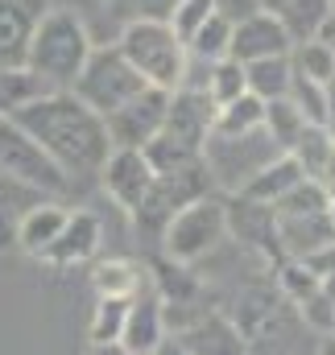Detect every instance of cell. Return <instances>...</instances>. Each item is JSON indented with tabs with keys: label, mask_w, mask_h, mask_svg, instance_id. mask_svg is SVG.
I'll return each instance as SVG.
<instances>
[{
	"label": "cell",
	"mask_w": 335,
	"mask_h": 355,
	"mask_svg": "<svg viewBox=\"0 0 335 355\" xmlns=\"http://www.w3.org/2000/svg\"><path fill=\"white\" fill-rule=\"evenodd\" d=\"M302 265L311 268L315 277H327V272H335V240H332V244H327V248H319L315 257H307Z\"/></svg>",
	"instance_id": "cell-37"
},
{
	"label": "cell",
	"mask_w": 335,
	"mask_h": 355,
	"mask_svg": "<svg viewBox=\"0 0 335 355\" xmlns=\"http://www.w3.org/2000/svg\"><path fill=\"white\" fill-rule=\"evenodd\" d=\"M228 42H232V21H224L220 12H211V17L195 29V37L186 42V50H190L195 58L220 62V58H228Z\"/></svg>",
	"instance_id": "cell-31"
},
{
	"label": "cell",
	"mask_w": 335,
	"mask_h": 355,
	"mask_svg": "<svg viewBox=\"0 0 335 355\" xmlns=\"http://www.w3.org/2000/svg\"><path fill=\"white\" fill-rule=\"evenodd\" d=\"M302 178H307V174H302V166H298L290 153H277V157H273L261 174L249 178V186H245L240 194H245V198H252V202H269V207H273V202H277L286 190H294Z\"/></svg>",
	"instance_id": "cell-20"
},
{
	"label": "cell",
	"mask_w": 335,
	"mask_h": 355,
	"mask_svg": "<svg viewBox=\"0 0 335 355\" xmlns=\"http://www.w3.org/2000/svg\"><path fill=\"white\" fill-rule=\"evenodd\" d=\"M277 4H281V0H261V8H269V12H277Z\"/></svg>",
	"instance_id": "cell-42"
},
{
	"label": "cell",
	"mask_w": 335,
	"mask_h": 355,
	"mask_svg": "<svg viewBox=\"0 0 335 355\" xmlns=\"http://www.w3.org/2000/svg\"><path fill=\"white\" fill-rule=\"evenodd\" d=\"M124 8V21H170L178 0H116Z\"/></svg>",
	"instance_id": "cell-35"
},
{
	"label": "cell",
	"mask_w": 335,
	"mask_h": 355,
	"mask_svg": "<svg viewBox=\"0 0 335 355\" xmlns=\"http://www.w3.org/2000/svg\"><path fill=\"white\" fill-rule=\"evenodd\" d=\"M327 207H332V190L323 182H315V178H302L294 190H286L273 202L277 215H315V211H327Z\"/></svg>",
	"instance_id": "cell-32"
},
{
	"label": "cell",
	"mask_w": 335,
	"mask_h": 355,
	"mask_svg": "<svg viewBox=\"0 0 335 355\" xmlns=\"http://www.w3.org/2000/svg\"><path fill=\"white\" fill-rule=\"evenodd\" d=\"M332 335H335V322H332Z\"/></svg>",
	"instance_id": "cell-44"
},
{
	"label": "cell",
	"mask_w": 335,
	"mask_h": 355,
	"mask_svg": "<svg viewBox=\"0 0 335 355\" xmlns=\"http://www.w3.org/2000/svg\"><path fill=\"white\" fill-rule=\"evenodd\" d=\"M211 190H215V182L207 174L203 157L190 162V166H178V170H162V174H154L145 198H141V207L129 219H133V227L141 236H162V227H166L186 202H195V198H203Z\"/></svg>",
	"instance_id": "cell-7"
},
{
	"label": "cell",
	"mask_w": 335,
	"mask_h": 355,
	"mask_svg": "<svg viewBox=\"0 0 335 355\" xmlns=\"http://www.w3.org/2000/svg\"><path fill=\"white\" fill-rule=\"evenodd\" d=\"M294 37L286 33V25L277 21V12L269 8H256L252 17L232 25V42H228V58L236 62H256V58H277V54H290Z\"/></svg>",
	"instance_id": "cell-13"
},
{
	"label": "cell",
	"mask_w": 335,
	"mask_h": 355,
	"mask_svg": "<svg viewBox=\"0 0 335 355\" xmlns=\"http://www.w3.org/2000/svg\"><path fill=\"white\" fill-rule=\"evenodd\" d=\"M145 281H149V272L137 261H124V257H108L91 268V289L99 297H133Z\"/></svg>",
	"instance_id": "cell-21"
},
{
	"label": "cell",
	"mask_w": 335,
	"mask_h": 355,
	"mask_svg": "<svg viewBox=\"0 0 335 355\" xmlns=\"http://www.w3.org/2000/svg\"><path fill=\"white\" fill-rule=\"evenodd\" d=\"M166 339H170L166 306H162V293H158V285L149 277L133 293V302H129V318H124V331H120V347L129 355H154Z\"/></svg>",
	"instance_id": "cell-11"
},
{
	"label": "cell",
	"mask_w": 335,
	"mask_h": 355,
	"mask_svg": "<svg viewBox=\"0 0 335 355\" xmlns=\"http://www.w3.org/2000/svg\"><path fill=\"white\" fill-rule=\"evenodd\" d=\"M290 71L311 79V83H335V54L319 42V37H307V42H294L290 46Z\"/></svg>",
	"instance_id": "cell-25"
},
{
	"label": "cell",
	"mask_w": 335,
	"mask_h": 355,
	"mask_svg": "<svg viewBox=\"0 0 335 355\" xmlns=\"http://www.w3.org/2000/svg\"><path fill=\"white\" fill-rule=\"evenodd\" d=\"M116 50L133 62V71L149 87L174 91L186 71V42L170 29V21H124Z\"/></svg>",
	"instance_id": "cell-3"
},
{
	"label": "cell",
	"mask_w": 335,
	"mask_h": 355,
	"mask_svg": "<svg viewBox=\"0 0 335 355\" xmlns=\"http://www.w3.org/2000/svg\"><path fill=\"white\" fill-rule=\"evenodd\" d=\"M99 240H104V223L95 211H67V223L63 232L50 240V248L38 257L54 268H67V265H87L95 252H99Z\"/></svg>",
	"instance_id": "cell-16"
},
{
	"label": "cell",
	"mask_w": 335,
	"mask_h": 355,
	"mask_svg": "<svg viewBox=\"0 0 335 355\" xmlns=\"http://www.w3.org/2000/svg\"><path fill=\"white\" fill-rule=\"evenodd\" d=\"M211 8L224 17V21H245V17H252L256 8H261V0H211Z\"/></svg>",
	"instance_id": "cell-36"
},
{
	"label": "cell",
	"mask_w": 335,
	"mask_h": 355,
	"mask_svg": "<svg viewBox=\"0 0 335 355\" xmlns=\"http://www.w3.org/2000/svg\"><path fill=\"white\" fill-rule=\"evenodd\" d=\"M58 166L71 182L79 178H95L99 166L108 162L112 153V141H108V128H104V116L91 112L83 99L71 87H54L21 107L8 112Z\"/></svg>",
	"instance_id": "cell-1"
},
{
	"label": "cell",
	"mask_w": 335,
	"mask_h": 355,
	"mask_svg": "<svg viewBox=\"0 0 335 355\" xmlns=\"http://www.w3.org/2000/svg\"><path fill=\"white\" fill-rule=\"evenodd\" d=\"M261 124H265V132L277 141L281 153H290V149L298 145V137L307 132V116H302L286 95H281V99H265V120H261Z\"/></svg>",
	"instance_id": "cell-24"
},
{
	"label": "cell",
	"mask_w": 335,
	"mask_h": 355,
	"mask_svg": "<svg viewBox=\"0 0 335 355\" xmlns=\"http://www.w3.org/2000/svg\"><path fill=\"white\" fill-rule=\"evenodd\" d=\"M319 355H335V335H327V339L319 343Z\"/></svg>",
	"instance_id": "cell-41"
},
{
	"label": "cell",
	"mask_w": 335,
	"mask_h": 355,
	"mask_svg": "<svg viewBox=\"0 0 335 355\" xmlns=\"http://www.w3.org/2000/svg\"><path fill=\"white\" fill-rule=\"evenodd\" d=\"M215 8H211V0H178V8L170 12V29L182 37V42H190L195 37V29L211 17Z\"/></svg>",
	"instance_id": "cell-34"
},
{
	"label": "cell",
	"mask_w": 335,
	"mask_h": 355,
	"mask_svg": "<svg viewBox=\"0 0 335 355\" xmlns=\"http://www.w3.org/2000/svg\"><path fill=\"white\" fill-rule=\"evenodd\" d=\"M286 99L307 116V124H332V83L323 87V83H311V79L294 75Z\"/></svg>",
	"instance_id": "cell-28"
},
{
	"label": "cell",
	"mask_w": 335,
	"mask_h": 355,
	"mask_svg": "<svg viewBox=\"0 0 335 355\" xmlns=\"http://www.w3.org/2000/svg\"><path fill=\"white\" fill-rule=\"evenodd\" d=\"M0 174H8L13 182L38 190V194H71V178L63 174V166L13 120V116H0Z\"/></svg>",
	"instance_id": "cell-8"
},
{
	"label": "cell",
	"mask_w": 335,
	"mask_h": 355,
	"mask_svg": "<svg viewBox=\"0 0 335 355\" xmlns=\"http://www.w3.org/2000/svg\"><path fill=\"white\" fill-rule=\"evenodd\" d=\"M38 17V0H0V67H25Z\"/></svg>",
	"instance_id": "cell-18"
},
{
	"label": "cell",
	"mask_w": 335,
	"mask_h": 355,
	"mask_svg": "<svg viewBox=\"0 0 335 355\" xmlns=\"http://www.w3.org/2000/svg\"><path fill=\"white\" fill-rule=\"evenodd\" d=\"M261 120H265V99H256L252 91H245V95H236L232 103L215 107L211 128H215V132H249V128H261Z\"/></svg>",
	"instance_id": "cell-29"
},
{
	"label": "cell",
	"mask_w": 335,
	"mask_h": 355,
	"mask_svg": "<svg viewBox=\"0 0 335 355\" xmlns=\"http://www.w3.org/2000/svg\"><path fill=\"white\" fill-rule=\"evenodd\" d=\"M315 37H319V42H323V46H327V50L335 54V12H327V21L315 29Z\"/></svg>",
	"instance_id": "cell-39"
},
{
	"label": "cell",
	"mask_w": 335,
	"mask_h": 355,
	"mask_svg": "<svg viewBox=\"0 0 335 355\" xmlns=\"http://www.w3.org/2000/svg\"><path fill=\"white\" fill-rule=\"evenodd\" d=\"M327 211H332V223H335V194H332V207H327Z\"/></svg>",
	"instance_id": "cell-43"
},
{
	"label": "cell",
	"mask_w": 335,
	"mask_h": 355,
	"mask_svg": "<svg viewBox=\"0 0 335 355\" xmlns=\"http://www.w3.org/2000/svg\"><path fill=\"white\" fill-rule=\"evenodd\" d=\"M335 240L332 211H315V215H277V244L281 257L290 261H307L319 248H327Z\"/></svg>",
	"instance_id": "cell-17"
},
{
	"label": "cell",
	"mask_w": 335,
	"mask_h": 355,
	"mask_svg": "<svg viewBox=\"0 0 335 355\" xmlns=\"http://www.w3.org/2000/svg\"><path fill=\"white\" fill-rule=\"evenodd\" d=\"M332 149H335V132L332 128H327V124H307V132L298 137V145L290 149V157L302 166V174L319 182L323 166H327V157H332Z\"/></svg>",
	"instance_id": "cell-27"
},
{
	"label": "cell",
	"mask_w": 335,
	"mask_h": 355,
	"mask_svg": "<svg viewBox=\"0 0 335 355\" xmlns=\"http://www.w3.org/2000/svg\"><path fill=\"white\" fill-rule=\"evenodd\" d=\"M332 12H335V0H332Z\"/></svg>",
	"instance_id": "cell-46"
},
{
	"label": "cell",
	"mask_w": 335,
	"mask_h": 355,
	"mask_svg": "<svg viewBox=\"0 0 335 355\" xmlns=\"http://www.w3.org/2000/svg\"><path fill=\"white\" fill-rule=\"evenodd\" d=\"M63 223H67V207L63 202H46V198L33 202L21 215V223H17V248L29 252V257H42L50 248V240L63 232Z\"/></svg>",
	"instance_id": "cell-19"
},
{
	"label": "cell",
	"mask_w": 335,
	"mask_h": 355,
	"mask_svg": "<svg viewBox=\"0 0 335 355\" xmlns=\"http://www.w3.org/2000/svg\"><path fill=\"white\" fill-rule=\"evenodd\" d=\"M174 343L186 355H249V339L236 331V322L228 314H199L195 322H186L182 331H174Z\"/></svg>",
	"instance_id": "cell-15"
},
{
	"label": "cell",
	"mask_w": 335,
	"mask_h": 355,
	"mask_svg": "<svg viewBox=\"0 0 335 355\" xmlns=\"http://www.w3.org/2000/svg\"><path fill=\"white\" fill-rule=\"evenodd\" d=\"M290 54H277V58H256V62H245V83L256 99H281L290 91Z\"/></svg>",
	"instance_id": "cell-23"
},
{
	"label": "cell",
	"mask_w": 335,
	"mask_h": 355,
	"mask_svg": "<svg viewBox=\"0 0 335 355\" xmlns=\"http://www.w3.org/2000/svg\"><path fill=\"white\" fill-rule=\"evenodd\" d=\"M327 12H332V0H281L277 4V21L286 25V33L294 42L315 37V29L327 21Z\"/></svg>",
	"instance_id": "cell-26"
},
{
	"label": "cell",
	"mask_w": 335,
	"mask_h": 355,
	"mask_svg": "<svg viewBox=\"0 0 335 355\" xmlns=\"http://www.w3.org/2000/svg\"><path fill=\"white\" fill-rule=\"evenodd\" d=\"M99 186H104V194L124 211V215H133L137 207H141V198H145V190H149V182H154V166L145 162V153L141 149H112L108 153V162L99 166Z\"/></svg>",
	"instance_id": "cell-12"
},
{
	"label": "cell",
	"mask_w": 335,
	"mask_h": 355,
	"mask_svg": "<svg viewBox=\"0 0 335 355\" xmlns=\"http://www.w3.org/2000/svg\"><path fill=\"white\" fill-rule=\"evenodd\" d=\"M91 355H129V352H124L120 343H99V347H91ZM154 355H186V352H182V347L174 343V335H170V339H166V343H162Z\"/></svg>",
	"instance_id": "cell-38"
},
{
	"label": "cell",
	"mask_w": 335,
	"mask_h": 355,
	"mask_svg": "<svg viewBox=\"0 0 335 355\" xmlns=\"http://www.w3.org/2000/svg\"><path fill=\"white\" fill-rule=\"evenodd\" d=\"M145 87L149 83L133 71V62L116 50V42H95L83 62V71L71 83V91L83 99L91 112H99V116L116 112L120 103H129L137 91H145Z\"/></svg>",
	"instance_id": "cell-6"
},
{
	"label": "cell",
	"mask_w": 335,
	"mask_h": 355,
	"mask_svg": "<svg viewBox=\"0 0 335 355\" xmlns=\"http://www.w3.org/2000/svg\"><path fill=\"white\" fill-rule=\"evenodd\" d=\"M162 257L178 265H199L207 257H215L228 244V211H224V194L211 190L195 202H186L166 227H162Z\"/></svg>",
	"instance_id": "cell-4"
},
{
	"label": "cell",
	"mask_w": 335,
	"mask_h": 355,
	"mask_svg": "<svg viewBox=\"0 0 335 355\" xmlns=\"http://www.w3.org/2000/svg\"><path fill=\"white\" fill-rule=\"evenodd\" d=\"M277 141L261 128H249V132H207L203 141V166L215 182L220 194H240L249 186L252 174H261L273 157H277Z\"/></svg>",
	"instance_id": "cell-5"
},
{
	"label": "cell",
	"mask_w": 335,
	"mask_h": 355,
	"mask_svg": "<svg viewBox=\"0 0 335 355\" xmlns=\"http://www.w3.org/2000/svg\"><path fill=\"white\" fill-rule=\"evenodd\" d=\"M211 120H215V103L207 91H195V87H174L170 91V103H166V120L158 132H166L174 141H186L195 149H203L207 132H211Z\"/></svg>",
	"instance_id": "cell-14"
},
{
	"label": "cell",
	"mask_w": 335,
	"mask_h": 355,
	"mask_svg": "<svg viewBox=\"0 0 335 355\" xmlns=\"http://www.w3.org/2000/svg\"><path fill=\"white\" fill-rule=\"evenodd\" d=\"M249 83H245V62H236V58H220L215 67H211V79H207V95H211V103L215 107H224V103H232L236 95H245Z\"/></svg>",
	"instance_id": "cell-33"
},
{
	"label": "cell",
	"mask_w": 335,
	"mask_h": 355,
	"mask_svg": "<svg viewBox=\"0 0 335 355\" xmlns=\"http://www.w3.org/2000/svg\"><path fill=\"white\" fill-rule=\"evenodd\" d=\"M319 182L335 194V149H332V157H327V166H323V174H319Z\"/></svg>",
	"instance_id": "cell-40"
},
{
	"label": "cell",
	"mask_w": 335,
	"mask_h": 355,
	"mask_svg": "<svg viewBox=\"0 0 335 355\" xmlns=\"http://www.w3.org/2000/svg\"><path fill=\"white\" fill-rule=\"evenodd\" d=\"M332 132H335V120H332Z\"/></svg>",
	"instance_id": "cell-45"
},
{
	"label": "cell",
	"mask_w": 335,
	"mask_h": 355,
	"mask_svg": "<svg viewBox=\"0 0 335 355\" xmlns=\"http://www.w3.org/2000/svg\"><path fill=\"white\" fill-rule=\"evenodd\" d=\"M95 37L91 25L75 8H46L33 25L29 50H25V67L46 79L50 87H71L75 75L83 71L87 54H91Z\"/></svg>",
	"instance_id": "cell-2"
},
{
	"label": "cell",
	"mask_w": 335,
	"mask_h": 355,
	"mask_svg": "<svg viewBox=\"0 0 335 355\" xmlns=\"http://www.w3.org/2000/svg\"><path fill=\"white\" fill-rule=\"evenodd\" d=\"M224 211H228V240L249 248L269 268L286 261L281 244H277V211L269 202H252L245 194H224Z\"/></svg>",
	"instance_id": "cell-10"
},
{
	"label": "cell",
	"mask_w": 335,
	"mask_h": 355,
	"mask_svg": "<svg viewBox=\"0 0 335 355\" xmlns=\"http://www.w3.org/2000/svg\"><path fill=\"white\" fill-rule=\"evenodd\" d=\"M129 302H133V297H99V306H95V314H91V327H87L91 347H99V343H120V331H124V318H129Z\"/></svg>",
	"instance_id": "cell-30"
},
{
	"label": "cell",
	"mask_w": 335,
	"mask_h": 355,
	"mask_svg": "<svg viewBox=\"0 0 335 355\" xmlns=\"http://www.w3.org/2000/svg\"><path fill=\"white\" fill-rule=\"evenodd\" d=\"M42 198H46V194H38V190L13 182L8 174H0V252L17 248V223H21V215H25L33 202H42Z\"/></svg>",
	"instance_id": "cell-22"
},
{
	"label": "cell",
	"mask_w": 335,
	"mask_h": 355,
	"mask_svg": "<svg viewBox=\"0 0 335 355\" xmlns=\"http://www.w3.org/2000/svg\"><path fill=\"white\" fill-rule=\"evenodd\" d=\"M166 103H170V91L145 87L137 91L129 103H120L116 112H108L104 128H108L112 149H145L158 137L162 120H166Z\"/></svg>",
	"instance_id": "cell-9"
}]
</instances>
